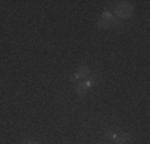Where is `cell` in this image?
<instances>
[{
    "mask_svg": "<svg viewBox=\"0 0 150 144\" xmlns=\"http://www.w3.org/2000/svg\"><path fill=\"white\" fill-rule=\"evenodd\" d=\"M98 27L99 29H110V31H120L121 29V21L120 19H117L115 16H113L112 13H109V11H105V13H102L101 16H99V19H98Z\"/></svg>",
    "mask_w": 150,
    "mask_h": 144,
    "instance_id": "6da1fadb",
    "label": "cell"
},
{
    "mask_svg": "<svg viewBox=\"0 0 150 144\" xmlns=\"http://www.w3.org/2000/svg\"><path fill=\"white\" fill-rule=\"evenodd\" d=\"M133 14V5L129 2H118L115 6V18L117 19H128Z\"/></svg>",
    "mask_w": 150,
    "mask_h": 144,
    "instance_id": "7a4b0ae2",
    "label": "cell"
},
{
    "mask_svg": "<svg viewBox=\"0 0 150 144\" xmlns=\"http://www.w3.org/2000/svg\"><path fill=\"white\" fill-rule=\"evenodd\" d=\"M90 74H91L90 66H80L77 69V72L72 75V82L78 83V80H86V78H90Z\"/></svg>",
    "mask_w": 150,
    "mask_h": 144,
    "instance_id": "3957f363",
    "label": "cell"
},
{
    "mask_svg": "<svg viewBox=\"0 0 150 144\" xmlns=\"http://www.w3.org/2000/svg\"><path fill=\"white\" fill-rule=\"evenodd\" d=\"M113 141L117 144H131L133 143V138H131V135H128V133H117V135L113 136Z\"/></svg>",
    "mask_w": 150,
    "mask_h": 144,
    "instance_id": "277c9868",
    "label": "cell"
},
{
    "mask_svg": "<svg viewBox=\"0 0 150 144\" xmlns=\"http://www.w3.org/2000/svg\"><path fill=\"white\" fill-rule=\"evenodd\" d=\"M75 93H77L78 96H85L88 93V85L85 83V82H81V83L78 82V83L75 85Z\"/></svg>",
    "mask_w": 150,
    "mask_h": 144,
    "instance_id": "5b68a950",
    "label": "cell"
},
{
    "mask_svg": "<svg viewBox=\"0 0 150 144\" xmlns=\"http://www.w3.org/2000/svg\"><path fill=\"white\" fill-rule=\"evenodd\" d=\"M115 135H117V131H113V130H109V131L105 133L107 138H112V139H113V136H115Z\"/></svg>",
    "mask_w": 150,
    "mask_h": 144,
    "instance_id": "8992f818",
    "label": "cell"
},
{
    "mask_svg": "<svg viewBox=\"0 0 150 144\" xmlns=\"http://www.w3.org/2000/svg\"><path fill=\"white\" fill-rule=\"evenodd\" d=\"M85 83L88 85V88H91V86L94 85V80H93V78H90V80H88V82H85Z\"/></svg>",
    "mask_w": 150,
    "mask_h": 144,
    "instance_id": "52a82bcc",
    "label": "cell"
},
{
    "mask_svg": "<svg viewBox=\"0 0 150 144\" xmlns=\"http://www.w3.org/2000/svg\"><path fill=\"white\" fill-rule=\"evenodd\" d=\"M35 144H40V143H35Z\"/></svg>",
    "mask_w": 150,
    "mask_h": 144,
    "instance_id": "ba28073f",
    "label": "cell"
}]
</instances>
